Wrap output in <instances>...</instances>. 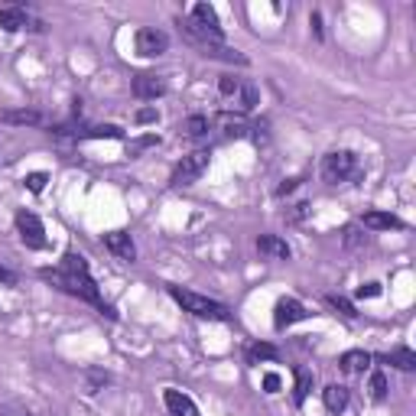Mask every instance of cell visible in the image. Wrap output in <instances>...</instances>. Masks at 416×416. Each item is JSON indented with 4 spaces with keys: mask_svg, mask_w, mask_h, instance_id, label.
I'll return each instance as SVG.
<instances>
[{
    "mask_svg": "<svg viewBox=\"0 0 416 416\" xmlns=\"http://www.w3.org/2000/svg\"><path fill=\"white\" fill-rule=\"evenodd\" d=\"M39 277L46 280V283L59 286L62 293L78 296V300H85V302H92V306L108 312V306H104V300H101V293H98V283H94L92 273H88V261L82 254H75V251H69V254L62 257L59 267H43Z\"/></svg>",
    "mask_w": 416,
    "mask_h": 416,
    "instance_id": "cell-1",
    "label": "cell"
},
{
    "mask_svg": "<svg viewBox=\"0 0 416 416\" xmlns=\"http://www.w3.org/2000/svg\"><path fill=\"white\" fill-rule=\"evenodd\" d=\"M170 296L185 309L192 312L195 319H208V322H224L228 319V306L218 300H208L202 293H192V290H182V286H170Z\"/></svg>",
    "mask_w": 416,
    "mask_h": 416,
    "instance_id": "cell-2",
    "label": "cell"
},
{
    "mask_svg": "<svg viewBox=\"0 0 416 416\" xmlns=\"http://www.w3.org/2000/svg\"><path fill=\"white\" fill-rule=\"evenodd\" d=\"M322 179L332 185L348 182V179H361L358 153H351V150H332V153H325L322 156Z\"/></svg>",
    "mask_w": 416,
    "mask_h": 416,
    "instance_id": "cell-3",
    "label": "cell"
},
{
    "mask_svg": "<svg viewBox=\"0 0 416 416\" xmlns=\"http://www.w3.org/2000/svg\"><path fill=\"white\" fill-rule=\"evenodd\" d=\"M208 160H212V153H208V150H195V153L182 156V160H179V166L173 170V176H170V185L182 189V185L199 182L202 173L208 170Z\"/></svg>",
    "mask_w": 416,
    "mask_h": 416,
    "instance_id": "cell-4",
    "label": "cell"
},
{
    "mask_svg": "<svg viewBox=\"0 0 416 416\" xmlns=\"http://www.w3.org/2000/svg\"><path fill=\"white\" fill-rule=\"evenodd\" d=\"M16 231L30 251H43L46 247V228L33 212H16Z\"/></svg>",
    "mask_w": 416,
    "mask_h": 416,
    "instance_id": "cell-5",
    "label": "cell"
},
{
    "mask_svg": "<svg viewBox=\"0 0 416 416\" xmlns=\"http://www.w3.org/2000/svg\"><path fill=\"white\" fill-rule=\"evenodd\" d=\"M137 53L143 55V59H153V55H163L166 49H170V36L163 30H156V26H143V30H137Z\"/></svg>",
    "mask_w": 416,
    "mask_h": 416,
    "instance_id": "cell-6",
    "label": "cell"
},
{
    "mask_svg": "<svg viewBox=\"0 0 416 416\" xmlns=\"http://www.w3.org/2000/svg\"><path fill=\"white\" fill-rule=\"evenodd\" d=\"M131 92H133V98H140V101H156L166 94V78L156 75V72H140V75L133 78Z\"/></svg>",
    "mask_w": 416,
    "mask_h": 416,
    "instance_id": "cell-7",
    "label": "cell"
},
{
    "mask_svg": "<svg viewBox=\"0 0 416 416\" xmlns=\"http://www.w3.org/2000/svg\"><path fill=\"white\" fill-rule=\"evenodd\" d=\"M309 312H306V306H302L300 300H280L277 306H273V325H277L280 332L283 329H290L293 322H302Z\"/></svg>",
    "mask_w": 416,
    "mask_h": 416,
    "instance_id": "cell-8",
    "label": "cell"
},
{
    "mask_svg": "<svg viewBox=\"0 0 416 416\" xmlns=\"http://www.w3.org/2000/svg\"><path fill=\"white\" fill-rule=\"evenodd\" d=\"M46 121L43 111H33V108H0V124L7 127H39Z\"/></svg>",
    "mask_w": 416,
    "mask_h": 416,
    "instance_id": "cell-9",
    "label": "cell"
},
{
    "mask_svg": "<svg viewBox=\"0 0 416 416\" xmlns=\"http://www.w3.org/2000/svg\"><path fill=\"white\" fill-rule=\"evenodd\" d=\"M104 247H108L111 254H114L117 261H124V263H133V261H137V247H133V241H131V234H127V231L104 234Z\"/></svg>",
    "mask_w": 416,
    "mask_h": 416,
    "instance_id": "cell-10",
    "label": "cell"
},
{
    "mask_svg": "<svg viewBox=\"0 0 416 416\" xmlns=\"http://www.w3.org/2000/svg\"><path fill=\"white\" fill-rule=\"evenodd\" d=\"M163 403H166L170 416H199L195 400L192 397H185L182 390H176V387H166V390H163Z\"/></svg>",
    "mask_w": 416,
    "mask_h": 416,
    "instance_id": "cell-11",
    "label": "cell"
},
{
    "mask_svg": "<svg viewBox=\"0 0 416 416\" xmlns=\"http://www.w3.org/2000/svg\"><path fill=\"white\" fill-rule=\"evenodd\" d=\"M361 224L371 228V231H403V228H407V224L397 215H390V212H364Z\"/></svg>",
    "mask_w": 416,
    "mask_h": 416,
    "instance_id": "cell-12",
    "label": "cell"
},
{
    "mask_svg": "<svg viewBox=\"0 0 416 416\" xmlns=\"http://www.w3.org/2000/svg\"><path fill=\"white\" fill-rule=\"evenodd\" d=\"M257 251L273 257V261H290V254H293L290 244H286L283 238H277V234H261V238H257Z\"/></svg>",
    "mask_w": 416,
    "mask_h": 416,
    "instance_id": "cell-13",
    "label": "cell"
},
{
    "mask_svg": "<svg viewBox=\"0 0 416 416\" xmlns=\"http://www.w3.org/2000/svg\"><path fill=\"white\" fill-rule=\"evenodd\" d=\"M378 361L390 364V368H397V371H413L416 368V351L413 348H407V345H400V348H390L387 355H381Z\"/></svg>",
    "mask_w": 416,
    "mask_h": 416,
    "instance_id": "cell-14",
    "label": "cell"
},
{
    "mask_svg": "<svg viewBox=\"0 0 416 416\" xmlns=\"http://www.w3.org/2000/svg\"><path fill=\"white\" fill-rule=\"evenodd\" d=\"M202 55H208V59H221V62H234V65H247V55H241L238 49L224 46V43H205V46H199Z\"/></svg>",
    "mask_w": 416,
    "mask_h": 416,
    "instance_id": "cell-15",
    "label": "cell"
},
{
    "mask_svg": "<svg viewBox=\"0 0 416 416\" xmlns=\"http://www.w3.org/2000/svg\"><path fill=\"white\" fill-rule=\"evenodd\" d=\"M368 364H371V355L361 351V348H351V351H345V355L339 358V368L345 371V374H364Z\"/></svg>",
    "mask_w": 416,
    "mask_h": 416,
    "instance_id": "cell-16",
    "label": "cell"
},
{
    "mask_svg": "<svg viewBox=\"0 0 416 416\" xmlns=\"http://www.w3.org/2000/svg\"><path fill=\"white\" fill-rule=\"evenodd\" d=\"M296 387H293V403L296 407H302L306 403V397L312 393V384H316V378H312V371L302 368V364H296Z\"/></svg>",
    "mask_w": 416,
    "mask_h": 416,
    "instance_id": "cell-17",
    "label": "cell"
},
{
    "mask_svg": "<svg viewBox=\"0 0 416 416\" xmlns=\"http://www.w3.org/2000/svg\"><path fill=\"white\" fill-rule=\"evenodd\" d=\"M322 400H325V410H329V413H341V410L348 407V400H351V397H348V387L329 384L322 390Z\"/></svg>",
    "mask_w": 416,
    "mask_h": 416,
    "instance_id": "cell-18",
    "label": "cell"
},
{
    "mask_svg": "<svg viewBox=\"0 0 416 416\" xmlns=\"http://www.w3.org/2000/svg\"><path fill=\"white\" fill-rule=\"evenodd\" d=\"M26 26V10L23 7H0V30L16 33Z\"/></svg>",
    "mask_w": 416,
    "mask_h": 416,
    "instance_id": "cell-19",
    "label": "cell"
},
{
    "mask_svg": "<svg viewBox=\"0 0 416 416\" xmlns=\"http://www.w3.org/2000/svg\"><path fill=\"white\" fill-rule=\"evenodd\" d=\"M280 351L277 345H270V341H254V345H247V364H261V361H277Z\"/></svg>",
    "mask_w": 416,
    "mask_h": 416,
    "instance_id": "cell-20",
    "label": "cell"
},
{
    "mask_svg": "<svg viewBox=\"0 0 416 416\" xmlns=\"http://www.w3.org/2000/svg\"><path fill=\"white\" fill-rule=\"evenodd\" d=\"M179 133H185V137H205L208 133V117L205 114H189L182 124H179Z\"/></svg>",
    "mask_w": 416,
    "mask_h": 416,
    "instance_id": "cell-21",
    "label": "cell"
},
{
    "mask_svg": "<svg viewBox=\"0 0 416 416\" xmlns=\"http://www.w3.org/2000/svg\"><path fill=\"white\" fill-rule=\"evenodd\" d=\"M221 127H224V137H247V131H251V127H247V121L241 114H221Z\"/></svg>",
    "mask_w": 416,
    "mask_h": 416,
    "instance_id": "cell-22",
    "label": "cell"
},
{
    "mask_svg": "<svg viewBox=\"0 0 416 416\" xmlns=\"http://www.w3.org/2000/svg\"><path fill=\"white\" fill-rule=\"evenodd\" d=\"M325 302H329V306L335 309L339 316H345V319H355V316H358L355 302H351V300H345V296H339V293H329V296H325Z\"/></svg>",
    "mask_w": 416,
    "mask_h": 416,
    "instance_id": "cell-23",
    "label": "cell"
},
{
    "mask_svg": "<svg viewBox=\"0 0 416 416\" xmlns=\"http://www.w3.org/2000/svg\"><path fill=\"white\" fill-rule=\"evenodd\" d=\"M82 137H85V140H104V137H108V140H121L124 131H121V127H114V124H98V127L85 131Z\"/></svg>",
    "mask_w": 416,
    "mask_h": 416,
    "instance_id": "cell-24",
    "label": "cell"
},
{
    "mask_svg": "<svg viewBox=\"0 0 416 416\" xmlns=\"http://www.w3.org/2000/svg\"><path fill=\"white\" fill-rule=\"evenodd\" d=\"M150 147H160V137H156V133H147V137L131 140V143H127V156H140L143 150H150Z\"/></svg>",
    "mask_w": 416,
    "mask_h": 416,
    "instance_id": "cell-25",
    "label": "cell"
},
{
    "mask_svg": "<svg viewBox=\"0 0 416 416\" xmlns=\"http://www.w3.org/2000/svg\"><path fill=\"white\" fill-rule=\"evenodd\" d=\"M368 390H371V400H384L387 397V378L384 374H381V371H374V374H371V381H368Z\"/></svg>",
    "mask_w": 416,
    "mask_h": 416,
    "instance_id": "cell-26",
    "label": "cell"
},
{
    "mask_svg": "<svg viewBox=\"0 0 416 416\" xmlns=\"http://www.w3.org/2000/svg\"><path fill=\"white\" fill-rule=\"evenodd\" d=\"M241 111H254L257 108V101H261V94H257V88L254 85H244L241 82Z\"/></svg>",
    "mask_w": 416,
    "mask_h": 416,
    "instance_id": "cell-27",
    "label": "cell"
},
{
    "mask_svg": "<svg viewBox=\"0 0 416 416\" xmlns=\"http://www.w3.org/2000/svg\"><path fill=\"white\" fill-rule=\"evenodd\" d=\"M218 92H221L224 98L238 94V92H241V78H234V75H221V78H218Z\"/></svg>",
    "mask_w": 416,
    "mask_h": 416,
    "instance_id": "cell-28",
    "label": "cell"
},
{
    "mask_svg": "<svg viewBox=\"0 0 416 416\" xmlns=\"http://www.w3.org/2000/svg\"><path fill=\"white\" fill-rule=\"evenodd\" d=\"M26 182V189H30V192H43V189H46V182H49V173H30V176L23 179Z\"/></svg>",
    "mask_w": 416,
    "mask_h": 416,
    "instance_id": "cell-29",
    "label": "cell"
},
{
    "mask_svg": "<svg viewBox=\"0 0 416 416\" xmlns=\"http://www.w3.org/2000/svg\"><path fill=\"white\" fill-rule=\"evenodd\" d=\"M355 296H358V300H378V296H381V283H374V280H371V283H361Z\"/></svg>",
    "mask_w": 416,
    "mask_h": 416,
    "instance_id": "cell-30",
    "label": "cell"
},
{
    "mask_svg": "<svg viewBox=\"0 0 416 416\" xmlns=\"http://www.w3.org/2000/svg\"><path fill=\"white\" fill-rule=\"evenodd\" d=\"M280 384H283V381H280L277 371H267V374H263V390H267V393H277Z\"/></svg>",
    "mask_w": 416,
    "mask_h": 416,
    "instance_id": "cell-31",
    "label": "cell"
},
{
    "mask_svg": "<svg viewBox=\"0 0 416 416\" xmlns=\"http://www.w3.org/2000/svg\"><path fill=\"white\" fill-rule=\"evenodd\" d=\"M156 121H160L156 108H140L137 111V124H156Z\"/></svg>",
    "mask_w": 416,
    "mask_h": 416,
    "instance_id": "cell-32",
    "label": "cell"
},
{
    "mask_svg": "<svg viewBox=\"0 0 416 416\" xmlns=\"http://www.w3.org/2000/svg\"><path fill=\"white\" fill-rule=\"evenodd\" d=\"M345 244L348 247H358V244H368V238H361V231H355V228H351V231H345Z\"/></svg>",
    "mask_w": 416,
    "mask_h": 416,
    "instance_id": "cell-33",
    "label": "cell"
},
{
    "mask_svg": "<svg viewBox=\"0 0 416 416\" xmlns=\"http://www.w3.org/2000/svg\"><path fill=\"white\" fill-rule=\"evenodd\" d=\"M306 212H309V205H306V202L293 205V212H290V221H302V218H306Z\"/></svg>",
    "mask_w": 416,
    "mask_h": 416,
    "instance_id": "cell-34",
    "label": "cell"
},
{
    "mask_svg": "<svg viewBox=\"0 0 416 416\" xmlns=\"http://www.w3.org/2000/svg\"><path fill=\"white\" fill-rule=\"evenodd\" d=\"M296 185H300V179H286V182H283V185H280V189H277V195H286V192H293Z\"/></svg>",
    "mask_w": 416,
    "mask_h": 416,
    "instance_id": "cell-35",
    "label": "cell"
},
{
    "mask_svg": "<svg viewBox=\"0 0 416 416\" xmlns=\"http://www.w3.org/2000/svg\"><path fill=\"white\" fill-rule=\"evenodd\" d=\"M0 283L16 286V273H10V270H4V267H0Z\"/></svg>",
    "mask_w": 416,
    "mask_h": 416,
    "instance_id": "cell-36",
    "label": "cell"
},
{
    "mask_svg": "<svg viewBox=\"0 0 416 416\" xmlns=\"http://www.w3.org/2000/svg\"><path fill=\"white\" fill-rule=\"evenodd\" d=\"M309 23H312V33H316L319 39H322V16H319V13H312V20H309Z\"/></svg>",
    "mask_w": 416,
    "mask_h": 416,
    "instance_id": "cell-37",
    "label": "cell"
},
{
    "mask_svg": "<svg viewBox=\"0 0 416 416\" xmlns=\"http://www.w3.org/2000/svg\"><path fill=\"white\" fill-rule=\"evenodd\" d=\"M0 416H30L26 410H13V407H0Z\"/></svg>",
    "mask_w": 416,
    "mask_h": 416,
    "instance_id": "cell-38",
    "label": "cell"
},
{
    "mask_svg": "<svg viewBox=\"0 0 416 416\" xmlns=\"http://www.w3.org/2000/svg\"><path fill=\"white\" fill-rule=\"evenodd\" d=\"M0 160H4V156H0Z\"/></svg>",
    "mask_w": 416,
    "mask_h": 416,
    "instance_id": "cell-39",
    "label": "cell"
}]
</instances>
